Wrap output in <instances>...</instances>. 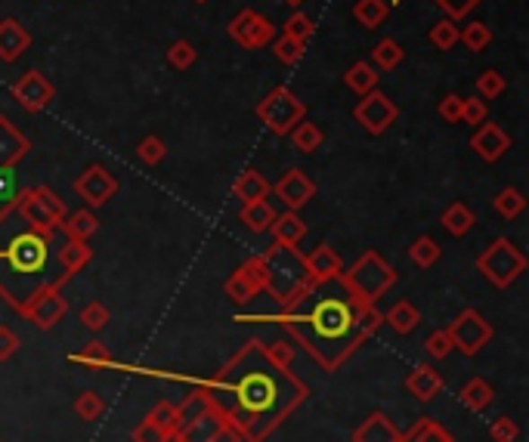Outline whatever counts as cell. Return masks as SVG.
Masks as SVG:
<instances>
[{"mask_svg":"<svg viewBox=\"0 0 529 442\" xmlns=\"http://www.w3.org/2000/svg\"><path fill=\"white\" fill-rule=\"evenodd\" d=\"M489 437L492 442H517L520 439V427H517V420L514 418H496L489 424Z\"/></svg>","mask_w":529,"mask_h":442,"instance_id":"816d5d0a","label":"cell"},{"mask_svg":"<svg viewBox=\"0 0 529 442\" xmlns=\"http://www.w3.org/2000/svg\"><path fill=\"white\" fill-rule=\"evenodd\" d=\"M443 387H445V381L434 365H418L412 375L406 377V390L412 393L418 402H430V399H436L443 393Z\"/></svg>","mask_w":529,"mask_h":442,"instance_id":"44dd1931","label":"cell"},{"mask_svg":"<svg viewBox=\"0 0 529 442\" xmlns=\"http://www.w3.org/2000/svg\"><path fill=\"white\" fill-rule=\"evenodd\" d=\"M226 34L239 47H245V50H263V47L273 44L276 25L269 22L263 13H257V10H251V6H245V10H242L239 16H235L233 22L226 25Z\"/></svg>","mask_w":529,"mask_h":442,"instance_id":"8fae6325","label":"cell"},{"mask_svg":"<svg viewBox=\"0 0 529 442\" xmlns=\"http://www.w3.org/2000/svg\"><path fill=\"white\" fill-rule=\"evenodd\" d=\"M402 59H406V50H402L393 38L378 40V44L372 47V53H368V62H372L378 72H393V68H400Z\"/></svg>","mask_w":529,"mask_h":442,"instance_id":"d590c367","label":"cell"},{"mask_svg":"<svg viewBox=\"0 0 529 442\" xmlns=\"http://www.w3.org/2000/svg\"><path fill=\"white\" fill-rule=\"evenodd\" d=\"M263 353H267V359L278 365V368H291V362H295V347L285 340H276V343H263Z\"/></svg>","mask_w":529,"mask_h":442,"instance_id":"f5cc1de1","label":"cell"},{"mask_svg":"<svg viewBox=\"0 0 529 442\" xmlns=\"http://www.w3.org/2000/svg\"><path fill=\"white\" fill-rule=\"evenodd\" d=\"M13 210L19 214V220L28 223L31 229H40V233H56L68 214L66 201L47 186H31L19 192L13 199Z\"/></svg>","mask_w":529,"mask_h":442,"instance_id":"8992f818","label":"cell"},{"mask_svg":"<svg viewBox=\"0 0 529 442\" xmlns=\"http://www.w3.org/2000/svg\"><path fill=\"white\" fill-rule=\"evenodd\" d=\"M462 109H464V96H458V93H449V96H443L440 100V118L445 124H458L462 121Z\"/></svg>","mask_w":529,"mask_h":442,"instance_id":"6f0895ef","label":"cell"},{"mask_svg":"<svg viewBox=\"0 0 529 442\" xmlns=\"http://www.w3.org/2000/svg\"><path fill=\"white\" fill-rule=\"evenodd\" d=\"M473 223H477V217H473V210L464 205V201H455V205H449V208L443 210V217H440V226L452 238H464L473 229Z\"/></svg>","mask_w":529,"mask_h":442,"instance_id":"4dcf8cb0","label":"cell"},{"mask_svg":"<svg viewBox=\"0 0 529 442\" xmlns=\"http://www.w3.org/2000/svg\"><path fill=\"white\" fill-rule=\"evenodd\" d=\"M214 405H211V399H207V393L205 390H195V393H190V396L183 399V405H177V433L180 430H186L190 424H195L201 415H207ZM173 433V437H177Z\"/></svg>","mask_w":529,"mask_h":442,"instance_id":"d6a6232c","label":"cell"},{"mask_svg":"<svg viewBox=\"0 0 529 442\" xmlns=\"http://www.w3.org/2000/svg\"><path fill=\"white\" fill-rule=\"evenodd\" d=\"M211 442H242V433L233 424H223L217 433L211 437Z\"/></svg>","mask_w":529,"mask_h":442,"instance_id":"6125c7cd","label":"cell"},{"mask_svg":"<svg viewBox=\"0 0 529 442\" xmlns=\"http://www.w3.org/2000/svg\"><path fill=\"white\" fill-rule=\"evenodd\" d=\"M458 44H464L471 53H483L492 44V28L486 22H468L458 28Z\"/></svg>","mask_w":529,"mask_h":442,"instance_id":"ab89813d","label":"cell"},{"mask_svg":"<svg viewBox=\"0 0 529 442\" xmlns=\"http://www.w3.org/2000/svg\"><path fill=\"white\" fill-rule=\"evenodd\" d=\"M400 442H452L449 430H443L436 420L430 418H418V424L409 433H402Z\"/></svg>","mask_w":529,"mask_h":442,"instance_id":"f35d334b","label":"cell"},{"mask_svg":"<svg viewBox=\"0 0 529 442\" xmlns=\"http://www.w3.org/2000/svg\"><path fill=\"white\" fill-rule=\"evenodd\" d=\"M304 266L306 276H310L313 285H329L338 282V276L344 272V261H340L338 251H331V244H319L310 254H304Z\"/></svg>","mask_w":529,"mask_h":442,"instance_id":"ac0fdd59","label":"cell"},{"mask_svg":"<svg viewBox=\"0 0 529 442\" xmlns=\"http://www.w3.org/2000/svg\"><path fill=\"white\" fill-rule=\"evenodd\" d=\"M109 322H111V313L106 304H100V300H90V304L81 310V325L90 328V332H102Z\"/></svg>","mask_w":529,"mask_h":442,"instance_id":"681fc988","label":"cell"},{"mask_svg":"<svg viewBox=\"0 0 529 442\" xmlns=\"http://www.w3.org/2000/svg\"><path fill=\"white\" fill-rule=\"evenodd\" d=\"M445 334H449L452 340V349H458V353L464 356H477L483 347H489V340L496 338V332H492L489 322L480 315V310H462L455 315V319L445 325Z\"/></svg>","mask_w":529,"mask_h":442,"instance_id":"9c48e42d","label":"cell"},{"mask_svg":"<svg viewBox=\"0 0 529 442\" xmlns=\"http://www.w3.org/2000/svg\"><path fill=\"white\" fill-rule=\"evenodd\" d=\"M436 4H440V10L445 13V19H455L458 22V19L468 16L473 6L483 4V0H436Z\"/></svg>","mask_w":529,"mask_h":442,"instance_id":"680465c9","label":"cell"},{"mask_svg":"<svg viewBox=\"0 0 529 442\" xmlns=\"http://www.w3.org/2000/svg\"><path fill=\"white\" fill-rule=\"evenodd\" d=\"M381 319H384L396 334H412L418 328V322H421V313H418V306L409 304V300H396Z\"/></svg>","mask_w":529,"mask_h":442,"instance_id":"1f68e13d","label":"cell"},{"mask_svg":"<svg viewBox=\"0 0 529 442\" xmlns=\"http://www.w3.org/2000/svg\"><path fill=\"white\" fill-rule=\"evenodd\" d=\"M167 62H171V68H177V72H186V68H192L195 62H198V50H195L190 40H173V44L167 47Z\"/></svg>","mask_w":529,"mask_h":442,"instance_id":"bcb514c9","label":"cell"},{"mask_svg":"<svg viewBox=\"0 0 529 442\" xmlns=\"http://www.w3.org/2000/svg\"><path fill=\"white\" fill-rule=\"evenodd\" d=\"M31 47V31L19 19L0 22V62H19Z\"/></svg>","mask_w":529,"mask_h":442,"instance_id":"d6986e66","label":"cell"},{"mask_svg":"<svg viewBox=\"0 0 529 442\" xmlns=\"http://www.w3.org/2000/svg\"><path fill=\"white\" fill-rule=\"evenodd\" d=\"M223 291H226V297L235 300V304H248L257 294L267 291V263H263V257L260 254L248 257V261L226 278Z\"/></svg>","mask_w":529,"mask_h":442,"instance_id":"4fadbf2b","label":"cell"},{"mask_svg":"<svg viewBox=\"0 0 529 442\" xmlns=\"http://www.w3.org/2000/svg\"><path fill=\"white\" fill-rule=\"evenodd\" d=\"M118 189H121V186H118L115 173H109L102 164L84 167V173L75 180V195L84 199V205H87V208L109 205V201L118 195Z\"/></svg>","mask_w":529,"mask_h":442,"instance_id":"9a60e30c","label":"cell"},{"mask_svg":"<svg viewBox=\"0 0 529 442\" xmlns=\"http://www.w3.org/2000/svg\"><path fill=\"white\" fill-rule=\"evenodd\" d=\"M68 359H72V362H84V365H93V368H109V365H115V356H111V349L102 340L84 343V349L72 353Z\"/></svg>","mask_w":529,"mask_h":442,"instance_id":"60d3db41","label":"cell"},{"mask_svg":"<svg viewBox=\"0 0 529 442\" xmlns=\"http://www.w3.org/2000/svg\"><path fill=\"white\" fill-rule=\"evenodd\" d=\"M291 146H295L301 155H313V152H319V146H322V139H325V133L319 124H313V121H297L295 128H291Z\"/></svg>","mask_w":529,"mask_h":442,"instance_id":"836d02e7","label":"cell"},{"mask_svg":"<svg viewBox=\"0 0 529 442\" xmlns=\"http://www.w3.org/2000/svg\"><path fill=\"white\" fill-rule=\"evenodd\" d=\"M276 199H282V205L288 210H301L304 205H310L316 199V182H313L301 167H291L288 173H282L278 182L273 186Z\"/></svg>","mask_w":529,"mask_h":442,"instance_id":"e0dca14e","label":"cell"},{"mask_svg":"<svg viewBox=\"0 0 529 442\" xmlns=\"http://www.w3.org/2000/svg\"><path fill=\"white\" fill-rule=\"evenodd\" d=\"M149 420L158 427L162 433L173 439V433H177V405L173 402H158L155 409L149 411Z\"/></svg>","mask_w":529,"mask_h":442,"instance_id":"f907efd6","label":"cell"},{"mask_svg":"<svg viewBox=\"0 0 529 442\" xmlns=\"http://www.w3.org/2000/svg\"><path fill=\"white\" fill-rule=\"evenodd\" d=\"M458 399H462L464 409H471L480 415V411H486L492 402H496V390H492V384L483 381V377H471V381L458 390Z\"/></svg>","mask_w":529,"mask_h":442,"instance_id":"83f0119b","label":"cell"},{"mask_svg":"<svg viewBox=\"0 0 529 442\" xmlns=\"http://www.w3.org/2000/svg\"><path fill=\"white\" fill-rule=\"evenodd\" d=\"M19 353V334L10 325H0V362H10Z\"/></svg>","mask_w":529,"mask_h":442,"instance_id":"91938a15","label":"cell"},{"mask_svg":"<svg viewBox=\"0 0 529 442\" xmlns=\"http://www.w3.org/2000/svg\"><path fill=\"white\" fill-rule=\"evenodd\" d=\"M353 16H357V22L366 28V31H375V28H381L387 22L390 0H357V6H353Z\"/></svg>","mask_w":529,"mask_h":442,"instance_id":"e575fe53","label":"cell"},{"mask_svg":"<svg viewBox=\"0 0 529 442\" xmlns=\"http://www.w3.org/2000/svg\"><path fill=\"white\" fill-rule=\"evenodd\" d=\"M254 115L267 124L269 133H276V137H288L291 128L306 118V102L291 87L278 84V87H273L260 102H257Z\"/></svg>","mask_w":529,"mask_h":442,"instance_id":"52a82bcc","label":"cell"},{"mask_svg":"<svg viewBox=\"0 0 529 442\" xmlns=\"http://www.w3.org/2000/svg\"><path fill=\"white\" fill-rule=\"evenodd\" d=\"M477 270L496 287H511L526 272V254L514 242H507V238H496L477 257Z\"/></svg>","mask_w":529,"mask_h":442,"instance_id":"ba28073f","label":"cell"},{"mask_svg":"<svg viewBox=\"0 0 529 442\" xmlns=\"http://www.w3.org/2000/svg\"><path fill=\"white\" fill-rule=\"evenodd\" d=\"M378 68L372 66L368 59H359V62H353L350 68L344 72V84L353 90L357 96H366V93H372V90H378Z\"/></svg>","mask_w":529,"mask_h":442,"instance_id":"f1b7e54d","label":"cell"},{"mask_svg":"<svg viewBox=\"0 0 529 442\" xmlns=\"http://www.w3.org/2000/svg\"><path fill=\"white\" fill-rule=\"evenodd\" d=\"M59 229L72 238V242H90V238L100 233V217L93 214V208H81V210H75V214H66Z\"/></svg>","mask_w":529,"mask_h":442,"instance_id":"cb8c5ba5","label":"cell"},{"mask_svg":"<svg viewBox=\"0 0 529 442\" xmlns=\"http://www.w3.org/2000/svg\"><path fill=\"white\" fill-rule=\"evenodd\" d=\"M260 257L267 263V294H273L278 310H288V306L301 304L306 294L319 287L306 276L304 254L297 248H285V244L273 242V248H267Z\"/></svg>","mask_w":529,"mask_h":442,"instance_id":"277c9868","label":"cell"},{"mask_svg":"<svg viewBox=\"0 0 529 442\" xmlns=\"http://www.w3.org/2000/svg\"><path fill=\"white\" fill-rule=\"evenodd\" d=\"M269 192H273V186H269V180L263 177L257 167H248V171L233 182V195L242 201V205H248V201H257V199H267Z\"/></svg>","mask_w":529,"mask_h":442,"instance_id":"d4e9b609","label":"cell"},{"mask_svg":"<svg viewBox=\"0 0 529 442\" xmlns=\"http://www.w3.org/2000/svg\"><path fill=\"white\" fill-rule=\"evenodd\" d=\"M4 220L10 226L6 242H0V297L13 306L16 313H22L34 291H40L44 285V272L50 263V244L53 233H40L31 229L28 223L19 220V214L13 210V201L4 205Z\"/></svg>","mask_w":529,"mask_h":442,"instance_id":"3957f363","label":"cell"},{"mask_svg":"<svg viewBox=\"0 0 529 442\" xmlns=\"http://www.w3.org/2000/svg\"><path fill=\"white\" fill-rule=\"evenodd\" d=\"M282 34L285 38H291V40H297V44H304L306 47V40L313 38V34H316V22H313L310 16H306V13H291L288 16V22L282 25Z\"/></svg>","mask_w":529,"mask_h":442,"instance_id":"7bdbcfd3","label":"cell"},{"mask_svg":"<svg viewBox=\"0 0 529 442\" xmlns=\"http://www.w3.org/2000/svg\"><path fill=\"white\" fill-rule=\"evenodd\" d=\"M428 40L443 53L455 50L458 47V22L455 19H440V22H434L430 25V31H428Z\"/></svg>","mask_w":529,"mask_h":442,"instance_id":"b9f144b4","label":"cell"},{"mask_svg":"<svg viewBox=\"0 0 529 442\" xmlns=\"http://www.w3.org/2000/svg\"><path fill=\"white\" fill-rule=\"evenodd\" d=\"M471 149L473 155H477L480 161H486V164H496V161H501L511 152V137H507L505 130L498 128V124H477L473 128V137H471Z\"/></svg>","mask_w":529,"mask_h":442,"instance_id":"2e32d148","label":"cell"},{"mask_svg":"<svg viewBox=\"0 0 529 442\" xmlns=\"http://www.w3.org/2000/svg\"><path fill=\"white\" fill-rule=\"evenodd\" d=\"M137 155H139V161H143V164L155 167V164H162V161L167 158V143H164L162 137H155V133H149V137L139 139Z\"/></svg>","mask_w":529,"mask_h":442,"instance_id":"ee69618b","label":"cell"},{"mask_svg":"<svg viewBox=\"0 0 529 442\" xmlns=\"http://www.w3.org/2000/svg\"><path fill=\"white\" fill-rule=\"evenodd\" d=\"M269 47H273V56L282 62V66H297V62L304 59V53H306L304 44L285 38V34H282V38H273V44H269Z\"/></svg>","mask_w":529,"mask_h":442,"instance_id":"c3c4849f","label":"cell"},{"mask_svg":"<svg viewBox=\"0 0 529 442\" xmlns=\"http://www.w3.org/2000/svg\"><path fill=\"white\" fill-rule=\"evenodd\" d=\"M59 287L62 282H53V285H44L40 291H34L19 315H25V319L31 322V325H38L40 332H50V328L59 325L68 313V300L62 297Z\"/></svg>","mask_w":529,"mask_h":442,"instance_id":"30bf717a","label":"cell"},{"mask_svg":"<svg viewBox=\"0 0 529 442\" xmlns=\"http://www.w3.org/2000/svg\"><path fill=\"white\" fill-rule=\"evenodd\" d=\"M10 93H13V100L28 111V115H38V111H44L47 105L56 100L53 81L47 78L44 72H38V68H28L22 78L10 87Z\"/></svg>","mask_w":529,"mask_h":442,"instance_id":"5bb4252c","label":"cell"},{"mask_svg":"<svg viewBox=\"0 0 529 442\" xmlns=\"http://www.w3.org/2000/svg\"><path fill=\"white\" fill-rule=\"evenodd\" d=\"M424 349L430 353V359H445V356L452 353V340H449V334H445V328L430 332L428 338H424Z\"/></svg>","mask_w":529,"mask_h":442,"instance_id":"db71d44e","label":"cell"},{"mask_svg":"<svg viewBox=\"0 0 529 442\" xmlns=\"http://www.w3.org/2000/svg\"><path fill=\"white\" fill-rule=\"evenodd\" d=\"M19 195V173L16 167H0V205H10Z\"/></svg>","mask_w":529,"mask_h":442,"instance_id":"11a10c76","label":"cell"},{"mask_svg":"<svg viewBox=\"0 0 529 442\" xmlns=\"http://www.w3.org/2000/svg\"><path fill=\"white\" fill-rule=\"evenodd\" d=\"M409 257H412V263L418 266V270H430V266L440 263L443 257V248L436 244V238L430 235H418L412 242V248H409Z\"/></svg>","mask_w":529,"mask_h":442,"instance_id":"8d00e7d4","label":"cell"},{"mask_svg":"<svg viewBox=\"0 0 529 442\" xmlns=\"http://www.w3.org/2000/svg\"><path fill=\"white\" fill-rule=\"evenodd\" d=\"M31 143L6 115H0V167H16L28 155Z\"/></svg>","mask_w":529,"mask_h":442,"instance_id":"ffe728a7","label":"cell"},{"mask_svg":"<svg viewBox=\"0 0 529 442\" xmlns=\"http://www.w3.org/2000/svg\"><path fill=\"white\" fill-rule=\"evenodd\" d=\"M235 322H278L297 340L306 343V349L316 356L322 368L334 371L347 362L353 349H359L378 332L384 319L375 306L353 304L350 297H316V291H310L301 304L288 306V310L235 315Z\"/></svg>","mask_w":529,"mask_h":442,"instance_id":"7a4b0ae2","label":"cell"},{"mask_svg":"<svg viewBox=\"0 0 529 442\" xmlns=\"http://www.w3.org/2000/svg\"><path fill=\"white\" fill-rule=\"evenodd\" d=\"M223 424H229V420L223 418L217 409H211L207 415H201L198 420H195V424L186 427V430H180L173 439H177V442H211V437L220 430Z\"/></svg>","mask_w":529,"mask_h":442,"instance_id":"f546056e","label":"cell"},{"mask_svg":"<svg viewBox=\"0 0 529 442\" xmlns=\"http://www.w3.org/2000/svg\"><path fill=\"white\" fill-rule=\"evenodd\" d=\"M201 390L248 442H263L310 396L291 368H278L267 359L263 343H257V365H248V349H242L211 381L201 384Z\"/></svg>","mask_w":529,"mask_h":442,"instance_id":"6da1fadb","label":"cell"},{"mask_svg":"<svg viewBox=\"0 0 529 442\" xmlns=\"http://www.w3.org/2000/svg\"><path fill=\"white\" fill-rule=\"evenodd\" d=\"M282 4H288V6H295V10H297V6L306 4V0H282Z\"/></svg>","mask_w":529,"mask_h":442,"instance_id":"be15d7a7","label":"cell"},{"mask_svg":"<svg viewBox=\"0 0 529 442\" xmlns=\"http://www.w3.org/2000/svg\"><path fill=\"white\" fill-rule=\"evenodd\" d=\"M393 4H396V0H393Z\"/></svg>","mask_w":529,"mask_h":442,"instance_id":"03108f58","label":"cell"},{"mask_svg":"<svg viewBox=\"0 0 529 442\" xmlns=\"http://www.w3.org/2000/svg\"><path fill=\"white\" fill-rule=\"evenodd\" d=\"M353 118H357L372 137H381V133H387L393 128V121L400 118V109H396V102L381 93V90H372V93L359 96L357 109H353Z\"/></svg>","mask_w":529,"mask_h":442,"instance_id":"7c38bea8","label":"cell"},{"mask_svg":"<svg viewBox=\"0 0 529 442\" xmlns=\"http://www.w3.org/2000/svg\"><path fill=\"white\" fill-rule=\"evenodd\" d=\"M269 233H273L276 244H285V248H297V244H301V238L310 233V226L301 220V214H297V210H285V214H276Z\"/></svg>","mask_w":529,"mask_h":442,"instance_id":"603a6c76","label":"cell"},{"mask_svg":"<svg viewBox=\"0 0 529 442\" xmlns=\"http://www.w3.org/2000/svg\"><path fill=\"white\" fill-rule=\"evenodd\" d=\"M75 415H78L81 420H96L102 415V409H106V402H102V396L100 393H93V390H84L78 399H75Z\"/></svg>","mask_w":529,"mask_h":442,"instance_id":"7dc6e473","label":"cell"},{"mask_svg":"<svg viewBox=\"0 0 529 442\" xmlns=\"http://www.w3.org/2000/svg\"><path fill=\"white\" fill-rule=\"evenodd\" d=\"M400 437L402 433L396 430V424L387 415H381V411L368 415L357 430H353V442H400Z\"/></svg>","mask_w":529,"mask_h":442,"instance_id":"7402d4cb","label":"cell"},{"mask_svg":"<svg viewBox=\"0 0 529 442\" xmlns=\"http://www.w3.org/2000/svg\"><path fill=\"white\" fill-rule=\"evenodd\" d=\"M195 4H207V0H195Z\"/></svg>","mask_w":529,"mask_h":442,"instance_id":"e7e4bbea","label":"cell"},{"mask_svg":"<svg viewBox=\"0 0 529 442\" xmlns=\"http://www.w3.org/2000/svg\"><path fill=\"white\" fill-rule=\"evenodd\" d=\"M338 282L344 285L347 297H350L353 304L375 306V300L384 297L390 287L396 285V270L378 254V251H366L350 270L340 272Z\"/></svg>","mask_w":529,"mask_h":442,"instance_id":"5b68a950","label":"cell"},{"mask_svg":"<svg viewBox=\"0 0 529 442\" xmlns=\"http://www.w3.org/2000/svg\"><path fill=\"white\" fill-rule=\"evenodd\" d=\"M486 115H489V109H486V100H480V96H471V100H464V109H462V121L464 124L477 128V124L486 121Z\"/></svg>","mask_w":529,"mask_h":442,"instance_id":"9f6ffc18","label":"cell"},{"mask_svg":"<svg viewBox=\"0 0 529 442\" xmlns=\"http://www.w3.org/2000/svg\"><path fill=\"white\" fill-rule=\"evenodd\" d=\"M90 261H93V248H90V242H72V238H68V242L59 248V266H62V276L66 278L78 276L84 266H90Z\"/></svg>","mask_w":529,"mask_h":442,"instance_id":"4316f807","label":"cell"},{"mask_svg":"<svg viewBox=\"0 0 529 442\" xmlns=\"http://www.w3.org/2000/svg\"><path fill=\"white\" fill-rule=\"evenodd\" d=\"M492 208H496V214L505 217V220H517V217L526 210V199L517 186H507V189H501L496 199H492Z\"/></svg>","mask_w":529,"mask_h":442,"instance_id":"74e56055","label":"cell"},{"mask_svg":"<svg viewBox=\"0 0 529 442\" xmlns=\"http://www.w3.org/2000/svg\"><path fill=\"white\" fill-rule=\"evenodd\" d=\"M273 220H276V208L269 205L267 199L248 201V205H242L239 210V223L245 229H251V233H269Z\"/></svg>","mask_w":529,"mask_h":442,"instance_id":"484cf974","label":"cell"},{"mask_svg":"<svg viewBox=\"0 0 529 442\" xmlns=\"http://www.w3.org/2000/svg\"><path fill=\"white\" fill-rule=\"evenodd\" d=\"M134 442H171V437H167V433H162L149 418H145L143 424H139L137 430H134Z\"/></svg>","mask_w":529,"mask_h":442,"instance_id":"94428289","label":"cell"},{"mask_svg":"<svg viewBox=\"0 0 529 442\" xmlns=\"http://www.w3.org/2000/svg\"><path fill=\"white\" fill-rule=\"evenodd\" d=\"M505 90H507V81H505V75L501 72H496V68L480 72V78H477V96L480 100H498Z\"/></svg>","mask_w":529,"mask_h":442,"instance_id":"f6af8a7d","label":"cell"}]
</instances>
